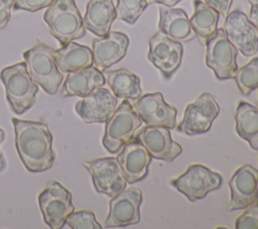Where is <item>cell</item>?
I'll return each mask as SVG.
<instances>
[{
  "instance_id": "38",
  "label": "cell",
  "mask_w": 258,
  "mask_h": 229,
  "mask_svg": "<svg viewBox=\"0 0 258 229\" xmlns=\"http://www.w3.org/2000/svg\"><path fill=\"white\" fill-rule=\"evenodd\" d=\"M258 89V88H257ZM257 108H258V101H257Z\"/></svg>"
},
{
  "instance_id": "30",
  "label": "cell",
  "mask_w": 258,
  "mask_h": 229,
  "mask_svg": "<svg viewBox=\"0 0 258 229\" xmlns=\"http://www.w3.org/2000/svg\"><path fill=\"white\" fill-rule=\"evenodd\" d=\"M237 229H258V203L255 202L236 219Z\"/></svg>"
},
{
  "instance_id": "17",
  "label": "cell",
  "mask_w": 258,
  "mask_h": 229,
  "mask_svg": "<svg viewBox=\"0 0 258 229\" xmlns=\"http://www.w3.org/2000/svg\"><path fill=\"white\" fill-rule=\"evenodd\" d=\"M258 169L251 164L239 167L229 181L231 201L229 210L246 209L249 205L257 202Z\"/></svg>"
},
{
  "instance_id": "7",
  "label": "cell",
  "mask_w": 258,
  "mask_h": 229,
  "mask_svg": "<svg viewBox=\"0 0 258 229\" xmlns=\"http://www.w3.org/2000/svg\"><path fill=\"white\" fill-rule=\"evenodd\" d=\"M222 182L220 174L203 164H192L182 175L172 180L170 185L183 194L187 200L195 202L204 199L210 192L218 190Z\"/></svg>"
},
{
  "instance_id": "35",
  "label": "cell",
  "mask_w": 258,
  "mask_h": 229,
  "mask_svg": "<svg viewBox=\"0 0 258 229\" xmlns=\"http://www.w3.org/2000/svg\"><path fill=\"white\" fill-rule=\"evenodd\" d=\"M146 1H147L148 4L158 3V4H162L164 6H167V7H173L174 5H176L181 0H146Z\"/></svg>"
},
{
  "instance_id": "16",
  "label": "cell",
  "mask_w": 258,
  "mask_h": 229,
  "mask_svg": "<svg viewBox=\"0 0 258 229\" xmlns=\"http://www.w3.org/2000/svg\"><path fill=\"white\" fill-rule=\"evenodd\" d=\"M134 138L145 146L151 157L166 162H171L182 151L181 146L171 138L169 128L164 126L146 125Z\"/></svg>"
},
{
  "instance_id": "29",
  "label": "cell",
  "mask_w": 258,
  "mask_h": 229,
  "mask_svg": "<svg viewBox=\"0 0 258 229\" xmlns=\"http://www.w3.org/2000/svg\"><path fill=\"white\" fill-rule=\"evenodd\" d=\"M66 224L73 229H101L102 226L95 218L92 211L73 212L66 221Z\"/></svg>"
},
{
  "instance_id": "6",
  "label": "cell",
  "mask_w": 258,
  "mask_h": 229,
  "mask_svg": "<svg viewBox=\"0 0 258 229\" xmlns=\"http://www.w3.org/2000/svg\"><path fill=\"white\" fill-rule=\"evenodd\" d=\"M38 205L44 222L51 229L62 228L75 210L71 192L56 181H50L39 194Z\"/></svg>"
},
{
  "instance_id": "2",
  "label": "cell",
  "mask_w": 258,
  "mask_h": 229,
  "mask_svg": "<svg viewBox=\"0 0 258 229\" xmlns=\"http://www.w3.org/2000/svg\"><path fill=\"white\" fill-rule=\"evenodd\" d=\"M0 80L12 112L21 115L34 105L38 86L30 77L25 62L4 68L0 72Z\"/></svg>"
},
{
  "instance_id": "1",
  "label": "cell",
  "mask_w": 258,
  "mask_h": 229,
  "mask_svg": "<svg viewBox=\"0 0 258 229\" xmlns=\"http://www.w3.org/2000/svg\"><path fill=\"white\" fill-rule=\"evenodd\" d=\"M15 146L24 166L31 173H41L49 169L55 155L52 150V135L43 122L11 119Z\"/></svg>"
},
{
  "instance_id": "3",
  "label": "cell",
  "mask_w": 258,
  "mask_h": 229,
  "mask_svg": "<svg viewBox=\"0 0 258 229\" xmlns=\"http://www.w3.org/2000/svg\"><path fill=\"white\" fill-rule=\"evenodd\" d=\"M50 34L61 45L86 34L82 15L75 0H54L43 14Z\"/></svg>"
},
{
  "instance_id": "20",
  "label": "cell",
  "mask_w": 258,
  "mask_h": 229,
  "mask_svg": "<svg viewBox=\"0 0 258 229\" xmlns=\"http://www.w3.org/2000/svg\"><path fill=\"white\" fill-rule=\"evenodd\" d=\"M159 15L158 29L169 38L178 42H188L196 38V33L183 9L163 5L159 7Z\"/></svg>"
},
{
  "instance_id": "23",
  "label": "cell",
  "mask_w": 258,
  "mask_h": 229,
  "mask_svg": "<svg viewBox=\"0 0 258 229\" xmlns=\"http://www.w3.org/2000/svg\"><path fill=\"white\" fill-rule=\"evenodd\" d=\"M54 58L59 71L66 73L93 66L92 49L74 41H70L55 50Z\"/></svg>"
},
{
  "instance_id": "9",
  "label": "cell",
  "mask_w": 258,
  "mask_h": 229,
  "mask_svg": "<svg viewBox=\"0 0 258 229\" xmlns=\"http://www.w3.org/2000/svg\"><path fill=\"white\" fill-rule=\"evenodd\" d=\"M84 166L92 177L95 190L113 198L126 189L127 182L115 157H102L85 161Z\"/></svg>"
},
{
  "instance_id": "31",
  "label": "cell",
  "mask_w": 258,
  "mask_h": 229,
  "mask_svg": "<svg viewBox=\"0 0 258 229\" xmlns=\"http://www.w3.org/2000/svg\"><path fill=\"white\" fill-rule=\"evenodd\" d=\"M54 0H14V10H25L36 12L42 8L48 7Z\"/></svg>"
},
{
  "instance_id": "4",
  "label": "cell",
  "mask_w": 258,
  "mask_h": 229,
  "mask_svg": "<svg viewBox=\"0 0 258 229\" xmlns=\"http://www.w3.org/2000/svg\"><path fill=\"white\" fill-rule=\"evenodd\" d=\"M55 49L38 42L23 52L27 70L32 80L48 95H55L63 76L59 72L54 58Z\"/></svg>"
},
{
  "instance_id": "37",
  "label": "cell",
  "mask_w": 258,
  "mask_h": 229,
  "mask_svg": "<svg viewBox=\"0 0 258 229\" xmlns=\"http://www.w3.org/2000/svg\"><path fill=\"white\" fill-rule=\"evenodd\" d=\"M257 203H258V184H257Z\"/></svg>"
},
{
  "instance_id": "34",
  "label": "cell",
  "mask_w": 258,
  "mask_h": 229,
  "mask_svg": "<svg viewBox=\"0 0 258 229\" xmlns=\"http://www.w3.org/2000/svg\"><path fill=\"white\" fill-rule=\"evenodd\" d=\"M251 8L248 19L258 29V0H248Z\"/></svg>"
},
{
  "instance_id": "27",
  "label": "cell",
  "mask_w": 258,
  "mask_h": 229,
  "mask_svg": "<svg viewBox=\"0 0 258 229\" xmlns=\"http://www.w3.org/2000/svg\"><path fill=\"white\" fill-rule=\"evenodd\" d=\"M237 87L243 95L248 96L258 88V58H254L247 65L238 69L234 75Z\"/></svg>"
},
{
  "instance_id": "14",
  "label": "cell",
  "mask_w": 258,
  "mask_h": 229,
  "mask_svg": "<svg viewBox=\"0 0 258 229\" xmlns=\"http://www.w3.org/2000/svg\"><path fill=\"white\" fill-rule=\"evenodd\" d=\"M228 39L245 56L258 51V29L250 22L248 16L236 9L226 16L223 27Z\"/></svg>"
},
{
  "instance_id": "32",
  "label": "cell",
  "mask_w": 258,
  "mask_h": 229,
  "mask_svg": "<svg viewBox=\"0 0 258 229\" xmlns=\"http://www.w3.org/2000/svg\"><path fill=\"white\" fill-rule=\"evenodd\" d=\"M14 0H0V29L6 27L11 18V8Z\"/></svg>"
},
{
  "instance_id": "10",
  "label": "cell",
  "mask_w": 258,
  "mask_h": 229,
  "mask_svg": "<svg viewBox=\"0 0 258 229\" xmlns=\"http://www.w3.org/2000/svg\"><path fill=\"white\" fill-rule=\"evenodd\" d=\"M220 112V106L210 93H203L187 105L177 131L186 135H198L210 130L213 121Z\"/></svg>"
},
{
  "instance_id": "25",
  "label": "cell",
  "mask_w": 258,
  "mask_h": 229,
  "mask_svg": "<svg viewBox=\"0 0 258 229\" xmlns=\"http://www.w3.org/2000/svg\"><path fill=\"white\" fill-rule=\"evenodd\" d=\"M106 82L117 98L135 100L142 95L139 77L125 68L107 71Z\"/></svg>"
},
{
  "instance_id": "24",
  "label": "cell",
  "mask_w": 258,
  "mask_h": 229,
  "mask_svg": "<svg viewBox=\"0 0 258 229\" xmlns=\"http://www.w3.org/2000/svg\"><path fill=\"white\" fill-rule=\"evenodd\" d=\"M194 9L189 23L200 43L205 45L218 29L220 13L202 0H194Z\"/></svg>"
},
{
  "instance_id": "22",
  "label": "cell",
  "mask_w": 258,
  "mask_h": 229,
  "mask_svg": "<svg viewBox=\"0 0 258 229\" xmlns=\"http://www.w3.org/2000/svg\"><path fill=\"white\" fill-rule=\"evenodd\" d=\"M105 77L96 67H88L86 69L68 73L62 85L61 94L64 97H85L94 89L103 87Z\"/></svg>"
},
{
  "instance_id": "36",
  "label": "cell",
  "mask_w": 258,
  "mask_h": 229,
  "mask_svg": "<svg viewBox=\"0 0 258 229\" xmlns=\"http://www.w3.org/2000/svg\"><path fill=\"white\" fill-rule=\"evenodd\" d=\"M4 139H5V133H4V131L0 128V144L4 141ZM5 167H6V160H5V157H4L3 153H2L1 150H0V171L4 170Z\"/></svg>"
},
{
  "instance_id": "26",
  "label": "cell",
  "mask_w": 258,
  "mask_h": 229,
  "mask_svg": "<svg viewBox=\"0 0 258 229\" xmlns=\"http://www.w3.org/2000/svg\"><path fill=\"white\" fill-rule=\"evenodd\" d=\"M236 132L251 148L258 150V108L240 101L235 111Z\"/></svg>"
},
{
  "instance_id": "18",
  "label": "cell",
  "mask_w": 258,
  "mask_h": 229,
  "mask_svg": "<svg viewBox=\"0 0 258 229\" xmlns=\"http://www.w3.org/2000/svg\"><path fill=\"white\" fill-rule=\"evenodd\" d=\"M117 160L127 184H134L147 176L151 155L145 146L135 138L126 142L117 155Z\"/></svg>"
},
{
  "instance_id": "15",
  "label": "cell",
  "mask_w": 258,
  "mask_h": 229,
  "mask_svg": "<svg viewBox=\"0 0 258 229\" xmlns=\"http://www.w3.org/2000/svg\"><path fill=\"white\" fill-rule=\"evenodd\" d=\"M117 97L108 89L98 87L83 100L78 101L75 110L81 119L87 123L106 122L114 113Z\"/></svg>"
},
{
  "instance_id": "12",
  "label": "cell",
  "mask_w": 258,
  "mask_h": 229,
  "mask_svg": "<svg viewBox=\"0 0 258 229\" xmlns=\"http://www.w3.org/2000/svg\"><path fill=\"white\" fill-rule=\"evenodd\" d=\"M148 44V60L165 79H169L181 64L183 53L181 42L169 38L158 30L149 38Z\"/></svg>"
},
{
  "instance_id": "19",
  "label": "cell",
  "mask_w": 258,
  "mask_h": 229,
  "mask_svg": "<svg viewBox=\"0 0 258 229\" xmlns=\"http://www.w3.org/2000/svg\"><path fill=\"white\" fill-rule=\"evenodd\" d=\"M129 45L128 36L119 31H110L105 36L92 41L93 64L100 71H105L121 61Z\"/></svg>"
},
{
  "instance_id": "28",
  "label": "cell",
  "mask_w": 258,
  "mask_h": 229,
  "mask_svg": "<svg viewBox=\"0 0 258 229\" xmlns=\"http://www.w3.org/2000/svg\"><path fill=\"white\" fill-rule=\"evenodd\" d=\"M147 5L146 0H117V17L128 24H134Z\"/></svg>"
},
{
  "instance_id": "8",
  "label": "cell",
  "mask_w": 258,
  "mask_h": 229,
  "mask_svg": "<svg viewBox=\"0 0 258 229\" xmlns=\"http://www.w3.org/2000/svg\"><path fill=\"white\" fill-rule=\"evenodd\" d=\"M206 65L212 69L219 80L234 78L238 65L236 58L238 49L228 39L223 28H218L215 34L207 41Z\"/></svg>"
},
{
  "instance_id": "5",
  "label": "cell",
  "mask_w": 258,
  "mask_h": 229,
  "mask_svg": "<svg viewBox=\"0 0 258 229\" xmlns=\"http://www.w3.org/2000/svg\"><path fill=\"white\" fill-rule=\"evenodd\" d=\"M141 124L142 120L134 111L131 103L124 99L106 121L102 139L103 146L111 153L119 152L123 145L134 137Z\"/></svg>"
},
{
  "instance_id": "33",
  "label": "cell",
  "mask_w": 258,
  "mask_h": 229,
  "mask_svg": "<svg viewBox=\"0 0 258 229\" xmlns=\"http://www.w3.org/2000/svg\"><path fill=\"white\" fill-rule=\"evenodd\" d=\"M205 2L215 8L220 15L226 17L230 12L233 0H205Z\"/></svg>"
},
{
  "instance_id": "21",
  "label": "cell",
  "mask_w": 258,
  "mask_h": 229,
  "mask_svg": "<svg viewBox=\"0 0 258 229\" xmlns=\"http://www.w3.org/2000/svg\"><path fill=\"white\" fill-rule=\"evenodd\" d=\"M117 17L113 0H88L83 23L86 29L97 36H105Z\"/></svg>"
},
{
  "instance_id": "11",
  "label": "cell",
  "mask_w": 258,
  "mask_h": 229,
  "mask_svg": "<svg viewBox=\"0 0 258 229\" xmlns=\"http://www.w3.org/2000/svg\"><path fill=\"white\" fill-rule=\"evenodd\" d=\"M142 199V191L134 187L125 189L113 197L109 202V213L104 227H125L139 223Z\"/></svg>"
},
{
  "instance_id": "13",
  "label": "cell",
  "mask_w": 258,
  "mask_h": 229,
  "mask_svg": "<svg viewBox=\"0 0 258 229\" xmlns=\"http://www.w3.org/2000/svg\"><path fill=\"white\" fill-rule=\"evenodd\" d=\"M132 107L146 125L164 126L169 129L176 127L177 110L164 101L160 92L141 95Z\"/></svg>"
}]
</instances>
